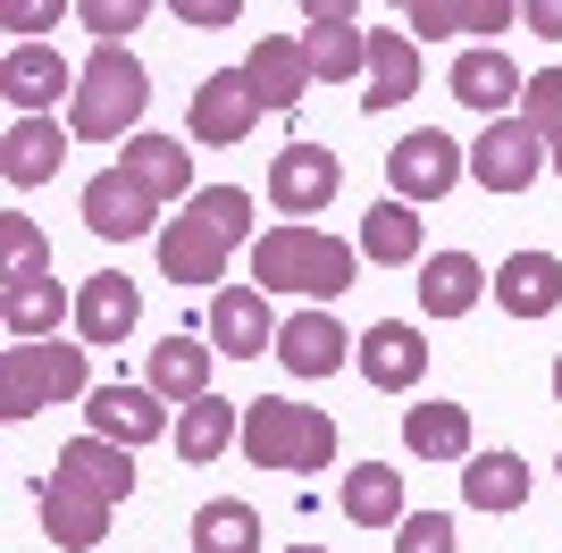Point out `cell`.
<instances>
[{"label": "cell", "instance_id": "6da1fadb", "mask_svg": "<svg viewBox=\"0 0 562 553\" xmlns=\"http://www.w3.org/2000/svg\"><path fill=\"white\" fill-rule=\"evenodd\" d=\"M352 269H361V252L352 244H336V235H319L311 218H294V227H269L252 244V285L260 294H311V302H336L352 285Z\"/></svg>", "mask_w": 562, "mask_h": 553}, {"label": "cell", "instance_id": "7a4b0ae2", "mask_svg": "<svg viewBox=\"0 0 562 553\" xmlns=\"http://www.w3.org/2000/svg\"><path fill=\"white\" fill-rule=\"evenodd\" d=\"M143 101H151V76H143L135 50H117V43H93V68H76V143H110V135H135V117Z\"/></svg>", "mask_w": 562, "mask_h": 553}, {"label": "cell", "instance_id": "3957f363", "mask_svg": "<svg viewBox=\"0 0 562 553\" xmlns=\"http://www.w3.org/2000/svg\"><path fill=\"white\" fill-rule=\"evenodd\" d=\"M244 453L260 470H328L336 461V419L328 411H303L285 394H260L244 403Z\"/></svg>", "mask_w": 562, "mask_h": 553}, {"label": "cell", "instance_id": "277c9868", "mask_svg": "<svg viewBox=\"0 0 562 553\" xmlns=\"http://www.w3.org/2000/svg\"><path fill=\"white\" fill-rule=\"evenodd\" d=\"M68 394H85V345L34 336L0 352V419H34L43 403H68Z\"/></svg>", "mask_w": 562, "mask_h": 553}, {"label": "cell", "instance_id": "5b68a950", "mask_svg": "<svg viewBox=\"0 0 562 553\" xmlns=\"http://www.w3.org/2000/svg\"><path fill=\"white\" fill-rule=\"evenodd\" d=\"M160 193L135 177V168H101L93 184H85V227L101 235V244H143V235H160Z\"/></svg>", "mask_w": 562, "mask_h": 553}, {"label": "cell", "instance_id": "8992f818", "mask_svg": "<svg viewBox=\"0 0 562 553\" xmlns=\"http://www.w3.org/2000/svg\"><path fill=\"white\" fill-rule=\"evenodd\" d=\"M462 177H470V151L453 135H437V126H420V135H403L395 151H386V184H395V202H446Z\"/></svg>", "mask_w": 562, "mask_h": 553}, {"label": "cell", "instance_id": "52a82bcc", "mask_svg": "<svg viewBox=\"0 0 562 553\" xmlns=\"http://www.w3.org/2000/svg\"><path fill=\"white\" fill-rule=\"evenodd\" d=\"M546 168V135L529 117H487V135L470 143V177L479 193H520V184Z\"/></svg>", "mask_w": 562, "mask_h": 553}, {"label": "cell", "instance_id": "ba28073f", "mask_svg": "<svg viewBox=\"0 0 562 553\" xmlns=\"http://www.w3.org/2000/svg\"><path fill=\"white\" fill-rule=\"evenodd\" d=\"M227 252H235V235L218 227V218H202V210H177L160 227V276L168 285H218V276H227Z\"/></svg>", "mask_w": 562, "mask_h": 553}, {"label": "cell", "instance_id": "9c48e42d", "mask_svg": "<svg viewBox=\"0 0 562 553\" xmlns=\"http://www.w3.org/2000/svg\"><path fill=\"white\" fill-rule=\"evenodd\" d=\"M193 143H211V151H235V143L260 126V92L244 84V68H218L202 76V92H193V110H186Z\"/></svg>", "mask_w": 562, "mask_h": 553}, {"label": "cell", "instance_id": "30bf717a", "mask_svg": "<svg viewBox=\"0 0 562 553\" xmlns=\"http://www.w3.org/2000/svg\"><path fill=\"white\" fill-rule=\"evenodd\" d=\"M336 184H345V168H336L328 143H285L278 160H269V202L294 210V218L328 210V202H336Z\"/></svg>", "mask_w": 562, "mask_h": 553}, {"label": "cell", "instance_id": "8fae6325", "mask_svg": "<svg viewBox=\"0 0 562 553\" xmlns=\"http://www.w3.org/2000/svg\"><path fill=\"white\" fill-rule=\"evenodd\" d=\"M34 511H43V537L59 553H93V545H110V511L117 504H101V495H85V486H68V478H43Z\"/></svg>", "mask_w": 562, "mask_h": 553}, {"label": "cell", "instance_id": "7c38bea8", "mask_svg": "<svg viewBox=\"0 0 562 553\" xmlns=\"http://www.w3.org/2000/svg\"><path fill=\"white\" fill-rule=\"evenodd\" d=\"M135 319H143L135 276L101 269V276H85V285H76V345H126V336H135Z\"/></svg>", "mask_w": 562, "mask_h": 553}, {"label": "cell", "instance_id": "4fadbf2b", "mask_svg": "<svg viewBox=\"0 0 562 553\" xmlns=\"http://www.w3.org/2000/svg\"><path fill=\"white\" fill-rule=\"evenodd\" d=\"M59 478L85 486V495H101V504H126V495H135V444L85 428L76 444H59Z\"/></svg>", "mask_w": 562, "mask_h": 553}, {"label": "cell", "instance_id": "5bb4252c", "mask_svg": "<svg viewBox=\"0 0 562 553\" xmlns=\"http://www.w3.org/2000/svg\"><path fill=\"white\" fill-rule=\"evenodd\" d=\"M211 352L202 336H160V345L143 352V386L160 394V403H202L211 394Z\"/></svg>", "mask_w": 562, "mask_h": 553}, {"label": "cell", "instance_id": "9a60e30c", "mask_svg": "<svg viewBox=\"0 0 562 553\" xmlns=\"http://www.w3.org/2000/svg\"><path fill=\"white\" fill-rule=\"evenodd\" d=\"M361 377H370L378 394H403V386H420V369H428V345H420V327H403V319H378L370 336H361Z\"/></svg>", "mask_w": 562, "mask_h": 553}, {"label": "cell", "instance_id": "2e32d148", "mask_svg": "<svg viewBox=\"0 0 562 553\" xmlns=\"http://www.w3.org/2000/svg\"><path fill=\"white\" fill-rule=\"evenodd\" d=\"M278 361L294 369V377H336V369L352 361V336L328 311H294V319L278 327Z\"/></svg>", "mask_w": 562, "mask_h": 553}, {"label": "cell", "instance_id": "e0dca14e", "mask_svg": "<svg viewBox=\"0 0 562 553\" xmlns=\"http://www.w3.org/2000/svg\"><path fill=\"white\" fill-rule=\"evenodd\" d=\"M0 92L18 101V117H43L59 92H76V68L50 43H18V50H9V68H0Z\"/></svg>", "mask_w": 562, "mask_h": 553}, {"label": "cell", "instance_id": "ac0fdd59", "mask_svg": "<svg viewBox=\"0 0 562 553\" xmlns=\"http://www.w3.org/2000/svg\"><path fill=\"white\" fill-rule=\"evenodd\" d=\"M520 84H529V76H520V68H513V59H504L495 43H479V50H462V59H453V101H462V110L513 117Z\"/></svg>", "mask_w": 562, "mask_h": 553}, {"label": "cell", "instance_id": "d6986e66", "mask_svg": "<svg viewBox=\"0 0 562 553\" xmlns=\"http://www.w3.org/2000/svg\"><path fill=\"white\" fill-rule=\"evenodd\" d=\"M211 345L235 352V361H252V352L278 345V327H269V294H260V285H227V294H211Z\"/></svg>", "mask_w": 562, "mask_h": 553}, {"label": "cell", "instance_id": "ffe728a7", "mask_svg": "<svg viewBox=\"0 0 562 553\" xmlns=\"http://www.w3.org/2000/svg\"><path fill=\"white\" fill-rule=\"evenodd\" d=\"M59 319H76V294H59L50 276H9V285H0V327H9V345H34V336H50Z\"/></svg>", "mask_w": 562, "mask_h": 553}, {"label": "cell", "instance_id": "44dd1931", "mask_svg": "<svg viewBox=\"0 0 562 553\" xmlns=\"http://www.w3.org/2000/svg\"><path fill=\"white\" fill-rule=\"evenodd\" d=\"M244 84L260 92V110H303V84H311V59L294 34H269V43L244 59Z\"/></svg>", "mask_w": 562, "mask_h": 553}, {"label": "cell", "instance_id": "7402d4cb", "mask_svg": "<svg viewBox=\"0 0 562 553\" xmlns=\"http://www.w3.org/2000/svg\"><path fill=\"white\" fill-rule=\"evenodd\" d=\"M93 437L151 444V437H168V403H160L151 386H101V394H93Z\"/></svg>", "mask_w": 562, "mask_h": 553}, {"label": "cell", "instance_id": "603a6c76", "mask_svg": "<svg viewBox=\"0 0 562 553\" xmlns=\"http://www.w3.org/2000/svg\"><path fill=\"white\" fill-rule=\"evenodd\" d=\"M412 92H420V50H412V34H370L361 101H370V110H403Z\"/></svg>", "mask_w": 562, "mask_h": 553}, {"label": "cell", "instance_id": "cb8c5ba5", "mask_svg": "<svg viewBox=\"0 0 562 553\" xmlns=\"http://www.w3.org/2000/svg\"><path fill=\"white\" fill-rule=\"evenodd\" d=\"M495 302H504L513 319H546V311L562 302V260L554 252H513L504 276H495Z\"/></svg>", "mask_w": 562, "mask_h": 553}, {"label": "cell", "instance_id": "d4e9b609", "mask_svg": "<svg viewBox=\"0 0 562 553\" xmlns=\"http://www.w3.org/2000/svg\"><path fill=\"white\" fill-rule=\"evenodd\" d=\"M59 160H68V135L43 126V117H18V126L0 135V177H9V184H50Z\"/></svg>", "mask_w": 562, "mask_h": 553}, {"label": "cell", "instance_id": "484cf974", "mask_svg": "<svg viewBox=\"0 0 562 553\" xmlns=\"http://www.w3.org/2000/svg\"><path fill=\"white\" fill-rule=\"evenodd\" d=\"M495 276L479 269L470 252H437L420 269V302H428V319H462V311H479V294H487Z\"/></svg>", "mask_w": 562, "mask_h": 553}, {"label": "cell", "instance_id": "4316f807", "mask_svg": "<svg viewBox=\"0 0 562 553\" xmlns=\"http://www.w3.org/2000/svg\"><path fill=\"white\" fill-rule=\"evenodd\" d=\"M462 495H470V511H520L529 504V461L520 453H470Z\"/></svg>", "mask_w": 562, "mask_h": 553}, {"label": "cell", "instance_id": "83f0119b", "mask_svg": "<svg viewBox=\"0 0 562 553\" xmlns=\"http://www.w3.org/2000/svg\"><path fill=\"white\" fill-rule=\"evenodd\" d=\"M403 444L420 461H462L470 453V411L462 403H412L403 411Z\"/></svg>", "mask_w": 562, "mask_h": 553}, {"label": "cell", "instance_id": "f1b7e54d", "mask_svg": "<svg viewBox=\"0 0 562 553\" xmlns=\"http://www.w3.org/2000/svg\"><path fill=\"white\" fill-rule=\"evenodd\" d=\"M117 168H135L160 202H177V193H193V143H168V135H135L126 143V160Z\"/></svg>", "mask_w": 562, "mask_h": 553}, {"label": "cell", "instance_id": "f546056e", "mask_svg": "<svg viewBox=\"0 0 562 553\" xmlns=\"http://www.w3.org/2000/svg\"><path fill=\"white\" fill-rule=\"evenodd\" d=\"M336 504H345V520H361V529H395L403 520V478L386 470V461H361Z\"/></svg>", "mask_w": 562, "mask_h": 553}, {"label": "cell", "instance_id": "4dcf8cb0", "mask_svg": "<svg viewBox=\"0 0 562 553\" xmlns=\"http://www.w3.org/2000/svg\"><path fill=\"white\" fill-rule=\"evenodd\" d=\"M361 252H370L378 269L420 260V210H412V202H378L370 218H361Z\"/></svg>", "mask_w": 562, "mask_h": 553}, {"label": "cell", "instance_id": "1f68e13d", "mask_svg": "<svg viewBox=\"0 0 562 553\" xmlns=\"http://www.w3.org/2000/svg\"><path fill=\"white\" fill-rule=\"evenodd\" d=\"M235 437H244V419H235V403H218V394L186 403V419H177V453L186 461H218Z\"/></svg>", "mask_w": 562, "mask_h": 553}, {"label": "cell", "instance_id": "d6a6232c", "mask_svg": "<svg viewBox=\"0 0 562 553\" xmlns=\"http://www.w3.org/2000/svg\"><path fill=\"white\" fill-rule=\"evenodd\" d=\"M193 553H260V511L252 504H202L193 511Z\"/></svg>", "mask_w": 562, "mask_h": 553}, {"label": "cell", "instance_id": "836d02e7", "mask_svg": "<svg viewBox=\"0 0 562 553\" xmlns=\"http://www.w3.org/2000/svg\"><path fill=\"white\" fill-rule=\"evenodd\" d=\"M303 59H311V76H361L370 68V34H352V18H328L303 34Z\"/></svg>", "mask_w": 562, "mask_h": 553}, {"label": "cell", "instance_id": "e575fe53", "mask_svg": "<svg viewBox=\"0 0 562 553\" xmlns=\"http://www.w3.org/2000/svg\"><path fill=\"white\" fill-rule=\"evenodd\" d=\"M0 252H9V276H43L50 244H43V227H34L25 210H0Z\"/></svg>", "mask_w": 562, "mask_h": 553}, {"label": "cell", "instance_id": "d590c367", "mask_svg": "<svg viewBox=\"0 0 562 553\" xmlns=\"http://www.w3.org/2000/svg\"><path fill=\"white\" fill-rule=\"evenodd\" d=\"M76 18L93 25V43H126V34L151 18V0H76Z\"/></svg>", "mask_w": 562, "mask_h": 553}, {"label": "cell", "instance_id": "8d00e7d4", "mask_svg": "<svg viewBox=\"0 0 562 553\" xmlns=\"http://www.w3.org/2000/svg\"><path fill=\"white\" fill-rule=\"evenodd\" d=\"M520 117H529V126H538L546 143L562 135V68H538L529 84H520Z\"/></svg>", "mask_w": 562, "mask_h": 553}, {"label": "cell", "instance_id": "74e56055", "mask_svg": "<svg viewBox=\"0 0 562 553\" xmlns=\"http://www.w3.org/2000/svg\"><path fill=\"white\" fill-rule=\"evenodd\" d=\"M193 210H202V218H218L235 244L252 235V193H244V184H202V193H193Z\"/></svg>", "mask_w": 562, "mask_h": 553}, {"label": "cell", "instance_id": "f35d334b", "mask_svg": "<svg viewBox=\"0 0 562 553\" xmlns=\"http://www.w3.org/2000/svg\"><path fill=\"white\" fill-rule=\"evenodd\" d=\"M395 553H453V520L446 511H403L395 520Z\"/></svg>", "mask_w": 562, "mask_h": 553}, {"label": "cell", "instance_id": "ab89813d", "mask_svg": "<svg viewBox=\"0 0 562 553\" xmlns=\"http://www.w3.org/2000/svg\"><path fill=\"white\" fill-rule=\"evenodd\" d=\"M0 18H9V34H34V43H43L50 25L68 18V0H0Z\"/></svg>", "mask_w": 562, "mask_h": 553}, {"label": "cell", "instance_id": "60d3db41", "mask_svg": "<svg viewBox=\"0 0 562 553\" xmlns=\"http://www.w3.org/2000/svg\"><path fill=\"white\" fill-rule=\"evenodd\" d=\"M403 9H412V34H420V43L462 34V0H403Z\"/></svg>", "mask_w": 562, "mask_h": 553}, {"label": "cell", "instance_id": "b9f144b4", "mask_svg": "<svg viewBox=\"0 0 562 553\" xmlns=\"http://www.w3.org/2000/svg\"><path fill=\"white\" fill-rule=\"evenodd\" d=\"M520 18V0H462V34H504Z\"/></svg>", "mask_w": 562, "mask_h": 553}, {"label": "cell", "instance_id": "7bdbcfd3", "mask_svg": "<svg viewBox=\"0 0 562 553\" xmlns=\"http://www.w3.org/2000/svg\"><path fill=\"white\" fill-rule=\"evenodd\" d=\"M168 9H177L186 25H235L244 18V0H168Z\"/></svg>", "mask_w": 562, "mask_h": 553}, {"label": "cell", "instance_id": "ee69618b", "mask_svg": "<svg viewBox=\"0 0 562 553\" xmlns=\"http://www.w3.org/2000/svg\"><path fill=\"white\" fill-rule=\"evenodd\" d=\"M520 18L538 25L546 43H562V0H520Z\"/></svg>", "mask_w": 562, "mask_h": 553}, {"label": "cell", "instance_id": "f6af8a7d", "mask_svg": "<svg viewBox=\"0 0 562 553\" xmlns=\"http://www.w3.org/2000/svg\"><path fill=\"white\" fill-rule=\"evenodd\" d=\"M303 9H311V25H328V18H352L361 0H303Z\"/></svg>", "mask_w": 562, "mask_h": 553}, {"label": "cell", "instance_id": "bcb514c9", "mask_svg": "<svg viewBox=\"0 0 562 553\" xmlns=\"http://www.w3.org/2000/svg\"><path fill=\"white\" fill-rule=\"evenodd\" d=\"M546 160H554V177H562V135H554V143H546Z\"/></svg>", "mask_w": 562, "mask_h": 553}, {"label": "cell", "instance_id": "7dc6e473", "mask_svg": "<svg viewBox=\"0 0 562 553\" xmlns=\"http://www.w3.org/2000/svg\"><path fill=\"white\" fill-rule=\"evenodd\" d=\"M285 553H328V545H285Z\"/></svg>", "mask_w": 562, "mask_h": 553}, {"label": "cell", "instance_id": "c3c4849f", "mask_svg": "<svg viewBox=\"0 0 562 553\" xmlns=\"http://www.w3.org/2000/svg\"><path fill=\"white\" fill-rule=\"evenodd\" d=\"M554 403H562V361H554Z\"/></svg>", "mask_w": 562, "mask_h": 553}, {"label": "cell", "instance_id": "681fc988", "mask_svg": "<svg viewBox=\"0 0 562 553\" xmlns=\"http://www.w3.org/2000/svg\"><path fill=\"white\" fill-rule=\"evenodd\" d=\"M395 9H403V0H395Z\"/></svg>", "mask_w": 562, "mask_h": 553}]
</instances>
